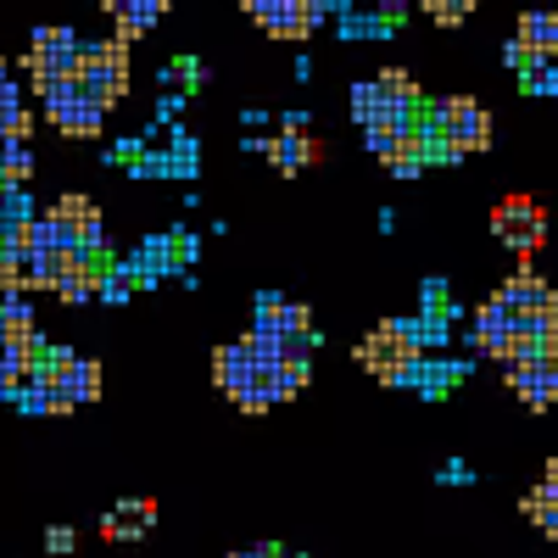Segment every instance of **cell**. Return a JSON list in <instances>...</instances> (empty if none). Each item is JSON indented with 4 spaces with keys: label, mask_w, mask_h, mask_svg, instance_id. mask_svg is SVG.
<instances>
[{
    "label": "cell",
    "mask_w": 558,
    "mask_h": 558,
    "mask_svg": "<svg viewBox=\"0 0 558 558\" xmlns=\"http://www.w3.org/2000/svg\"><path fill=\"white\" fill-rule=\"evenodd\" d=\"M357 368H368L386 386H408V375L425 363V324L418 318H386L357 341Z\"/></svg>",
    "instance_id": "1"
},
{
    "label": "cell",
    "mask_w": 558,
    "mask_h": 558,
    "mask_svg": "<svg viewBox=\"0 0 558 558\" xmlns=\"http://www.w3.org/2000/svg\"><path fill=\"white\" fill-rule=\"evenodd\" d=\"M73 84H78V96L96 101L101 112H112L118 101H129V45H118V39L84 45Z\"/></svg>",
    "instance_id": "2"
},
{
    "label": "cell",
    "mask_w": 558,
    "mask_h": 558,
    "mask_svg": "<svg viewBox=\"0 0 558 558\" xmlns=\"http://www.w3.org/2000/svg\"><path fill=\"white\" fill-rule=\"evenodd\" d=\"M492 235L502 246H514V257H536L547 246V213H542V202H531L525 191L502 196L492 207Z\"/></svg>",
    "instance_id": "3"
},
{
    "label": "cell",
    "mask_w": 558,
    "mask_h": 558,
    "mask_svg": "<svg viewBox=\"0 0 558 558\" xmlns=\"http://www.w3.org/2000/svg\"><path fill=\"white\" fill-rule=\"evenodd\" d=\"M352 118L363 123V134H368V146H375V157L391 146V140H402V134L418 123V112H408V107H397V101L380 96V84H375V78L352 89Z\"/></svg>",
    "instance_id": "4"
},
{
    "label": "cell",
    "mask_w": 558,
    "mask_h": 558,
    "mask_svg": "<svg viewBox=\"0 0 558 558\" xmlns=\"http://www.w3.org/2000/svg\"><path fill=\"white\" fill-rule=\"evenodd\" d=\"M246 12L274 39H307L330 7H318V0H246Z\"/></svg>",
    "instance_id": "5"
},
{
    "label": "cell",
    "mask_w": 558,
    "mask_h": 558,
    "mask_svg": "<svg viewBox=\"0 0 558 558\" xmlns=\"http://www.w3.org/2000/svg\"><path fill=\"white\" fill-rule=\"evenodd\" d=\"M492 134H497V123H492V112H486L475 96H452V112H447V129H441V146H447L452 157L486 151Z\"/></svg>",
    "instance_id": "6"
},
{
    "label": "cell",
    "mask_w": 558,
    "mask_h": 558,
    "mask_svg": "<svg viewBox=\"0 0 558 558\" xmlns=\"http://www.w3.org/2000/svg\"><path fill=\"white\" fill-rule=\"evenodd\" d=\"M57 223V235L68 241V246H78V252H101V207L89 202V196H62L51 213H45Z\"/></svg>",
    "instance_id": "7"
},
{
    "label": "cell",
    "mask_w": 558,
    "mask_h": 558,
    "mask_svg": "<svg viewBox=\"0 0 558 558\" xmlns=\"http://www.w3.org/2000/svg\"><path fill=\"white\" fill-rule=\"evenodd\" d=\"M514 45H520L536 68H553V62H558V17H553V12H525Z\"/></svg>",
    "instance_id": "8"
},
{
    "label": "cell",
    "mask_w": 558,
    "mask_h": 558,
    "mask_svg": "<svg viewBox=\"0 0 558 558\" xmlns=\"http://www.w3.org/2000/svg\"><path fill=\"white\" fill-rule=\"evenodd\" d=\"M101 12H112V23H118V28H112V39H118V45H134V39H146V34L157 28V17H162L168 7H162V0H129V7L107 0Z\"/></svg>",
    "instance_id": "9"
},
{
    "label": "cell",
    "mask_w": 558,
    "mask_h": 558,
    "mask_svg": "<svg viewBox=\"0 0 558 558\" xmlns=\"http://www.w3.org/2000/svg\"><path fill=\"white\" fill-rule=\"evenodd\" d=\"M151 520H157V502L151 497H129L101 520V542H140Z\"/></svg>",
    "instance_id": "10"
},
{
    "label": "cell",
    "mask_w": 558,
    "mask_h": 558,
    "mask_svg": "<svg viewBox=\"0 0 558 558\" xmlns=\"http://www.w3.org/2000/svg\"><path fill=\"white\" fill-rule=\"evenodd\" d=\"M107 279H112L107 257H101V252H89V257H78V263L68 268V279L57 286V296H62V302H89V296H101V291H107Z\"/></svg>",
    "instance_id": "11"
},
{
    "label": "cell",
    "mask_w": 558,
    "mask_h": 558,
    "mask_svg": "<svg viewBox=\"0 0 558 558\" xmlns=\"http://www.w3.org/2000/svg\"><path fill=\"white\" fill-rule=\"evenodd\" d=\"M508 330H520V318L508 313L497 296L492 302H481L475 307V330H470V341H475V352H486V357H497V347H502V336Z\"/></svg>",
    "instance_id": "12"
},
{
    "label": "cell",
    "mask_w": 558,
    "mask_h": 558,
    "mask_svg": "<svg viewBox=\"0 0 558 558\" xmlns=\"http://www.w3.org/2000/svg\"><path fill=\"white\" fill-rule=\"evenodd\" d=\"M508 391H514L531 413H547L558 402V375H547V368H508Z\"/></svg>",
    "instance_id": "13"
},
{
    "label": "cell",
    "mask_w": 558,
    "mask_h": 558,
    "mask_svg": "<svg viewBox=\"0 0 558 558\" xmlns=\"http://www.w3.org/2000/svg\"><path fill=\"white\" fill-rule=\"evenodd\" d=\"M380 162H386L397 179H418V173H425V162H430V140L418 134V123H413L402 140H391V146L380 151Z\"/></svg>",
    "instance_id": "14"
},
{
    "label": "cell",
    "mask_w": 558,
    "mask_h": 558,
    "mask_svg": "<svg viewBox=\"0 0 558 558\" xmlns=\"http://www.w3.org/2000/svg\"><path fill=\"white\" fill-rule=\"evenodd\" d=\"M51 123H57V129H62L68 140H96V134H101V123H107V112H101L96 101L73 96V101L51 107Z\"/></svg>",
    "instance_id": "15"
},
{
    "label": "cell",
    "mask_w": 558,
    "mask_h": 558,
    "mask_svg": "<svg viewBox=\"0 0 558 558\" xmlns=\"http://www.w3.org/2000/svg\"><path fill=\"white\" fill-rule=\"evenodd\" d=\"M252 375H257V363H252L246 341H229V347H218V352H213V380H218L229 397H235Z\"/></svg>",
    "instance_id": "16"
},
{
    "label": "cell",
    "mask_w": 558,
    "mask_h": 558,
    "mask_svg": "<svg viewBox=\"0 0 558 558\" xmlns=\"http://www.w3.org/2000/svg\"><path fill=\"white\" fill-rule=\"evenodd\" d=\"M375 84H380V96H386V101H397V107H408V112H418V107L430 101L425 89H418V78H413L408 68H386Z\"/></svg>",
    "instance_id": "17"
},
{
    "label": "cell",
    "mask_w": 558,
    "mask_h": 558,
    "mask_svg": "<svg viewBox=\"0 0 558 558\" xmlns=\"http://www.w3.org/2000/svg\"><path fill=\"white\" fill-rule=\"evenodd\" d=\"M307 380H313L307 363H279V368H268V397L274 402H291L296 391H307Z\"/></svg>",
    "instance_id": "18"
},
{
    "label": "cell",
    "mask_w": 558,
    "mask_h": 558,
    "mask_svg": "<svg viewBox=\"0 0 558 558\" xmlns=\"http://www.w3.org/2000/svg\"><path fill=\"white\" fill-rule=\"evenodd\" d=\"M257 151H263L279 173H302V168H296V134H268V140H257Z\"/></svg>",
    "instance_id": "19"
},
{
    "label": "cell",
    "mask_w": 558,
    "mask_h": 558,
    "mask_svg": "<svg viewBox=\"0 0 558 558\" xmlns=\"http://www.w3.org/2000/svg\"><path fill=\"white\" fill-rule=\"evenodd\" d=\"M101 391H107L101 363L96 357H78V402H101Z\"/></svg>",
    "instance_id": "20"
},
{
    "label": "cell",
    "mask_w": 558,
    "mask_h": 558,
    "mask_svg": "<svg viewBox=\"0 0 558 558\" xmlns=\"http://www.w3.org/2000/svg\"><path fill=\"white\" fill-rule=\"evenodd\" d=\"M525 520H536V525H547L553 514H558V492H547V486H536V492H525Z\"/></svg>",
    "instance_id": "21"
},
{
    "label": "cell",
    "mask_w": 558,
    "mask_h": 558,
    "mask_svg": "<svg viewBox=\"0 0 558 558\" xmlns=\"http://www.w3.org/2000/svg\"><path fill=\"white\" fill-rule=\"evenodd\" d=\"M425 12H430V17L441 23V28H458V23H463V17H470L475 7H470V0H430V7H425Z\"/></svg>",
    "instance_id": "22"
},
{
    "label": "cell",
    "mask_w": 558,
    "mask_h": 558,
    "mask_svg": "<svg viewBox=\"0 0 558 558\" xmlns=\"http://www.w3.org/2000/svg\"><path fill=\"white\" fill-rule=\"evenodd\" d=\"M324 157H330V146L318 134H296V168H318Z\"/></svg>",
    "instance_id": "23"
},
{
    "label": "cell",
    "mask_w": 558,
    "mask_h": 558,
    "mask_svg": "<svg viewBox=\"0 0 558 558\" xmlns=\"http://www.w3.org/2000/svg\"><path fill=\"white\" fill-rule=\"evenodd\" d=\"M78 547V531L73 525H51V531H45V553H57V558H68Z\"/></svg>",
    "instance_id": "24"
},
{
    "label": "cell",
    "mask_w": 558,
    "mask_h": 558,
    "mask_svg": "<svg viewBox=\"0 0 558 558\" xmlns=\"http://www.w3.org/2000/svg\"><path fill=\"white\" fill-rule=\"evenodd\" d=\"M341 34L368 39V34H391V23H386V17H341Z\"/></svg>",
    "instance_id": "25"
},
{
    "label": "cell",
    "mask_w": 558,
    "mask_h": 558,
    "mask_svg": "<svg viewBox=\"0 0 558 558\" xmlns=\"http://www.w3.org/2000/svg\"><path fill=\"white\" fill-rule=\"evenodd\" d=\"M23 386H28V375L12 357H0V397H23Z\"/></svg>",
    "instance_id": "26"
},
{
    "label": "cell",
    "mask_w": 558,
    "mask_h": 558,
    "mask_svg": "<svg viewBox=\"0 0 558 558\" xmlns=\"http://www.w3.org/2000/svg\"><path fill=\"white\" fill-rule=\"evenodd\" d=\"M525 89H536V96H558V68H531Z\"/></svg>",
    "instance_id": "27"
},
{
    "label": "cell",
    "mask_w": 558,
    "mask_h": 558,
    "mask_svg": "<svg viewBox=\"0 0 558 558\" xmlns=\"http://www.w3.org/2000/svg\"><path fill=\"white\" fill-rule=\"evenodd\" d=\"M129 286H134V279H129V268H123V274H112V279H107V291H101V296H107V302H123V296H129Z\"/></svg>",
    "instance_id": "28"
},
{
    "label": "cell",
    "mask_w": 558,
    "mask_h": 558,
    "mask_svg": "<svg viewBox=\"0 0 558 558\" xmlns=\"http://www.w3.org/2000/svg\"><path fill=\"white\" fill-rule=\"evenodd\" d=\"M168 168H173V173H191V168H196V151H191V146H179Z\"/></svg>",
    "instance_id": "29"
},
{
    "label": "cell",
    "mask_w": 558,
    "mask_h": 558,
    "mask_svg": "<svg viewBox=\"0 0 558 558\" xmlns=\"http://www.w3.org/2000/svg\"><path fill=\"white\" fill-rule=\"evenodd\" d=\"M235 558H279L274 547H246V553H235Z\"/></svg>",
    "instance_id": "30"
},
{
    "label": "cell",
    "mask_w": 558,
    "mask_h": 558,
    "mask_svg": "<svg viewBox=\"0 0 558 558\" xmlns=\"http://www.w3.org/2000/svg\"><path fill=\"white\" fill-rule=\"evenodd\" d=\"M0 78H7V57H0Z\"/></svg>",
    "instance_id": "31"
}]
</instances>
